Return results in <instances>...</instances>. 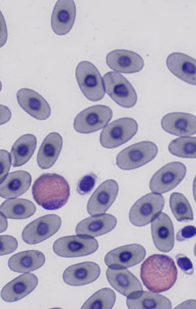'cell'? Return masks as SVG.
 Segmentation results:
<instances>
[{"instance_id":"1","label":"cell","mask_w":196,"mask_h":309,"mask_svg":"<svg viewBox=\"0 0 196 309\" xmlns=\"http://www.w3.org/2000/svg\"><path fill=\"white\" fill-rule=\"evenodd\" d=\"M140 276L143 284L150 291L160 293L174 284L177 270L170 257L159 254L149 256L141 266Z\"/></svg>"},{"instance_id":"2","label":"cell","mask_w":196,"mask_h":309,"mask_svg":"<svg viewBox=\"0 0 196 309\" xmlns=\"http://www.w3.org/2000/svg\"><path fill=\"white\" fill-rule=\"evenodd\" d=\"M32 194L35 202L48 210H57L67 202L70 186L66 179L55 173H45L34 182Z\"/></svg>"},{"instance_id":"3","label":"cell","mask_w":196,"mask_h":309,"mask_svg":"<svg viewBox=\"0 0 196 309\" xmlns=\"http://www.w3.org/2000/svg\"><path fill=\"white\" fill-rule=\"evenodd\" d=\"M158 153V147L151 141L135 143L121 151L116 157V163L122 170L140 167L153 160Z\"/></svg>"},{"instance_id":"4","label":"cell","mask_w":196,"mask_h":309,"mask_svg":"<svg viewBox=\"0 0 196 309\" xmlns=\"http://www.w3.org/2000/svg\"><path fill=\"white\" fill-rule=\"evenodd\" d=\"M75 76L85 96L92 101L102 99L105 95L102 79L98 68L91 62L82 61L77 65Z\"/></svg>"},{"instance_id":"5","label":"cell","mask_w":196,"mask_h":309,"mask_svg":"<svg viewBox=\"0 0 196 309\" xmlns=\"http://www.w3.org/2000/svg\"><path fill=\"white\" fill-rule=\"evenodd\" d=\"M138 129V124L134 119L129 117L119 119L102 129L100 134V143L105 148H116L131 139Z\"/></svg>"},{"instance_id":"6","label":"cell","mask_w":196,"mask_h":309,"mask_svg":"<svg viewBox=\"0 0 196 309\" xmlns=\"http://www.w3.org/2000/svg\"><path fill=\"white\" fill-rule=\"evenodd\" d=\"M103 79L106 93L117 104L126 108H131L136 104V92L123 75L110 71L104 75Z\"/></svg>"},{"instance_id":"7","label":"cell","mask_w":196,"mask_h":309,"mask_svg":"<svg viewBox=\"0 0 196 309\" xmlns=\"http://www.w3.org/2000/svg\"><path fill=\"white\" fill-rule=\"evenodd\" d=\"M165 205L163 196L156 193H149L138 199L129 213L130 222L136 226L146 225L161 213Z\"/></svg>"},{"instance_id":"8","label":"cell","mask_w":196,"mask_h":309,"mask_svg":"<svg viewBox=\"0 0 196 309\" xmlns=\"http://www.w3.org/2000/svg\"><path fill=\"white\" fill-rule=\"evenodd\" d=\"M98 247L96 239L83 235L62 237L57 239L53 245L55 254L67 258L86 256L95 252Z\"/></svg>"},{"instance_id":"9","label":"cell","mask_w":196,"mask_h":309,"mask_svg":"<svg viewBox=\"0 0 196 309\" xmlns=\"http://www.w3.org/2000/svg\"><path fill=\"white\" fill-rule=\"evenodd\" d=\"M111 109L103 105L89 107L77 115L74 123L75 130L80 133H90L104 127L111 120Z\"/></svg>"},{"instance_id":"10","label":"cell","mask_w":196,"mask_h":309,"mask_svg":"<svg viewBox=\"0 0 196 309\" xmlns=\"http://www.w3.org/2000/svg\"><path fill=\"white\" fill-rule=\"evenodd\" d=\"M61 222L60 217L55 214L41 216L24 228L22 239L29 245L38 244L55 234L60 228Z\"/></svg>"},{"instance_id":"11","label":"cell","mask_w":196,"mask_h":309,"mask_svg":"<svg viewBox=\"0 0 196 309\" xmlns=\"http://www.w3.org/2000/svg\"><path fill=\"white\" fill-rule=\"evenodd\" d=\"M186 174V167L183 163H169L153 175L149 182V188L152 192L159 194L168 192L182 181Z\"/></svg>"},{"instance_id":"12","label":"cell","mask_w":196,"mask_h":309,"mask_svg":"<svg viewBox=\"0 0 196 309\" xmlns=\"http://www.w3.org/2000/svg\"><path fill=\"white\" fill-rule=\"evenodd\" d=\"M146 254V249L142 246L132 244L109 251L105 256L104 262L110 267L126 268L140 263Z\"/></svg>"},{"instance_id":"13","label":"cell","mask_w":196,"mask_h":309,"mask_svg":"<svg viewBox=\"0 0 196 309\" xmlns=\"http://www.w3.org/2000/svg\"><path fill=\"white\" fill-rule=\"evenodd\" d=\"M118 191L119 185L116 181L109 179L102 183L88 200V214L96 216L105 213L115 200Z\"/></svg>"},{"instance_id":"14","label":"cell","mask_w":196,"mask_h":309,"mask_svg":"<svg viewBox=\"0 0 196 309\" xmlns=\"http://www.w3.org/2000/svg\"><path fill=\"white\" fill-rule=\"evenodd\" d=\"M107 65L112 70L123 73H133L141 71L144 62L140 55L125 49H116L106 56Z\"/></svg>"},{"instance_id":"15","label":"cell","mask_w":196,"mask_h":309,"mask_svg":"<svg viewBox=\"0 0 196 309\" xmlns=\"http://www.w3.org/2000/svg\"><path fill=\"white\" fill-rule=\"evenodd\" d=\"M151 232L156 247L160 251L168 252L174 244V233L172 222L165 213H160L151 224Z\"/></svg>"},{"instance_id":"16","label":"cell","mask_w":196,"mask_h":309,"mask_svg":"<svg viewBox=\"0 0 196 309\" xmlns=\"http://www.w3.org/2000/svg\"><path fill=\"white\" fill-rule=\"evenodd\" d=\"M17 98L21 107L33 118L44 120L50 116L51 110L48 102L36 92L21 89L17 92Z\"/></svg>"},{"instance_id":"17","label":"cell","mask_w":196,"mask_h":309,"mask_svg":"<svg viewBox=\"0 0 196 309\" xmlns=\"http://www.w3.org/2000/svg\"><path fill=\"white\" fill-rule=\"evenodd\" d=\"M76 16V6L74 0H58L51 17V26L57 35H65L72 29Z\"/></svg>"},{"instance_id":"18","label":"cell","mask_w":196,"mask_h":309,"mask_svg":"<svg viewBox=\"0 0 196 309\" xmlns=\"http://www.w3.org/2000/svg\"><path fill=\"white\" fill-rule=\"evenodd\" d=\"M161 127L176 136H190L196 133V116L184 112H172L162 119Z\"/></svg>"},{"instance_id":"19","label":"cell","mask_w":196,"mask_h":309,"mask_svg":"<svg viewBox=\"0 0 196 309\" xmlns=\"http://www.w3.org/2000/svg\"><path fill=\"white\" fill-rule=\"evenodd\" d=\"M99 265L94 262H84L71 265L63 274L65 283L71 286H81L92 283L99 276Z\"/></svg>"},{"instance_id":"20","label":"cell","mask_w":196,"mask_h":309,"mask_svg":"<svg viewBox=\"0 0 196 309\" xmlns=\"http://www.w3.org/2000/svg\"><path fill=\"white\" fill-rule=\"evenodd\" d=\"M169 70L182 81L196 86V60L180 52L170 54L167 58Z\"/></svg>"},{"instance_id":"21","label":"cell","mask_w":196,"mask_h":309,"mask_svg":"<svg viewBox=\"0 0 196 309\" xmlns=\"http://www.w3.org/2000/svg\"><path fill=\"white\" fill-rule=\"evenodd\" d=\"M106 275L111 286L126 297L134 293L143 291L141 282L125 268L109 267L106 270Z\"/></svg>"},{"instance_id":"22","label":"cell","mask_w":196,"mask_h":309,"mask_svg":"<svg viewBox=\"0 0 196 309\" xmlns=\"http://www.w3.org/2000/svg\"><path fill=\"white\" fill-rule=\"evenodd\" d=\"M38 279L31 273L21 275L7 283L1 291V297L4 301L13 302L30 294L37 286Z\"/></svg>"},{"instance_id":"23","label":"cell","mask_w":196,"mask_h":309,"mask_svg":"<svg viewBox=\"0 0 196 309\" xmlns=\"http://www.w3.org/2000/svg\"><path fill=\"white\" fill-rule=\"evenodd\" d=\"M117 223L116 218L109 214L90 216L77 224L75 233L80 235L97 237L112 231Z\"/></svg>"},{"instance_id":"24","label":"cell","mask_w":196,"mask_h":309,"mask_svg":"<svg viewBox=\"0 0 196 309\" xmlns=\"http://www.w3.org/2000/svg\"><path fill=\"white\" fill-rule=\"evenodd\" d=\"M31 181L30 174L26 171L10 173L0 182V195L5 199L18 197L29 188Z\"/></svg>"},{"instance_id":"25","label":"cell","mask_w":196,"mask_h":309,"mask_svg":"<svg viewBox=\"0 0 196 309\" xmlns=\"http://www.w3.org/2000/svg\"><path fill=\"white\" fill-rule=\"evenodd\" d=\"M63 140L57 132L48 134L43 141L39 150L37 161L42 169L52 167L57 160L62 149Z\"/></svg>"},{"instance_id":"26","label":"cell","mask_w":196,"mask_h":309,"mask_svg":"<svg viewBox=\"0 0 196 309\" xmlns=\"http://www.w3.org/2000/svg\"><path fill=\"white\" fill-rule=\"evenodd\" d=\"M45 262L43 253L37 250H29L12 255L8 260V265L12 271L26 273L38 269Z\"/></svg>"},{"instance_id":"27","label":"cell","mask_w":196,"mask_h":309,"mask_svg":"<svg viewBox=\"0 0 196 309\" xmlns=\"http://www.w3.org/2000/svg\"><path fill=\"white\" fill-rule=\"evenodd\" d=\"M128 309H172V303L166 297L148 291H139L127 297Z\"/></svg>"},{"instance_id":"28","label":"cell","mask_w":196,"mask_h":309,"mask_svg":"<svg viewBox=\"0 0 196 309\" xmlns=\"http://www.w3.org/2000/svg\"><path fill=\"white\" fill-rule=\"evenodd\" d=\"M37 145L36 137L26 134L19 138L13 144L11 152V162L13 167L26 163L33 155Z\"/></svg>"},{"instance_id":"29","label":"cell","mask_w":196,"mask_h":309,"mask_svg":"<svg viewBox=\"0 0 196 309\" xmlns=\"http://www.w3.org/2000/svg\"><path fill=\"white\" fill-rule=\"evenodd\" d=\"M34 204L25 199H9L0 206V213L6 218L15 219H25L34 215L36 212Z\"/></svg>"},{"instance_id":"30","label":"cell","mask_w":196,"mask_h":309,"mask_svg":"<svg viewBox=\"0 0 196 309\" xmlns=\"http://www.w3.org/2000/svg\"><path fill=\"white\" fill-rule=\"evenodd\" d=\"M170 206L177 221L181 222L193 220L192 208L186 197L182 193H172L170 198Z\"/></svg>"},{"instance_id":"31","label":"cell","mask_w":196,"mask_h":309,"mask_svg":"<svg viewBox=\"0 0 196 309\" xmlns=\"http://www.w3.org/2000/svg\"><path fill=\"white\" fill-rule=\"evenodd\" d=\"M168 149L172 154L183 158H196V137H181L172 141Z\"/></svg>"},{"instance_id":"32","label":"cell","mask_w":196,"mask_h":309,"mask_svg":"<svg viewBox=\"0 0 196 309\" xmlns=\"http://www.w3.org/2000/svg\"><path fill=\"white\" fill-rule=\"evenodd\" d=\"M116 301L114 291L109 288L100 289L92 295L81 309H112Z\"/></svg>"},{"instance_id":"33","label":"cell","mask_w":196,"mask_h":309,"mask_svg":"<svg viewBox=\"0 0 196 309\" xmlns=\"http://www.w3.org/2000/svg\"><path fill=\"white\" fill-rule=\"evenodd\" d=\"M97 177L93 174L85 175L79 181L76 190L80 195L89 193L94 188L96 184Z\"/></svg>"},{"instance_id":"34","label":"cell","mask_w":196,"mask_h":309,"mask_svg":"<svg viewBox=\"0 0 196 309\" xmlns=\"http://www.w3.org/2000/svg\"><path fill=\"white\" fill-rule=\"evenodd\" d=\"M0 256L14 252L18 247V241L14 237L10 235L0 236Z\"/></svg>"},{"instance_id":"35","label":"cell","mask_w":196,"mask_h":309,"mask_svg":"<svg viewBox=\"0 0 196 309\" xmlns=\"http://www.w3.org/2000/svg\"><path fill=\"white\" fill-rule=\"evenodd\" d=\"M178 266L185 274L191 275L193 274L194 269L192 262L186 256L178 254L175 257Z\"/></svg>"},{"instance_id":"36","label":"cell","mask_w":196,"mask_h":309,"mask_svg":"<svg viewBox=\"0 0 196 309\" xmlns=\"http://www.w3.org/2000/svg\"><path fill=\"white\" fill-rule=\"evenodd\" d=\"M0 182L7 175L10 167V155L8 152L4 150H0Z\"/></svg>"},{"instance_id":"37","label":"cell","mask_w":196,"mask_h":309,"mask_svg":"<svg viewBox=\"0 0 196 309\" xmlns=\"http://www.w3.org/2000/svg\"><path fill=\"white\" fill-rule=\"evenodd\" d=\"M196 235V228L192 225L186 226L177 233L176 240L178 241H183L191 238Z\"/></svg>"},{"instance_id":"38","label":"cell","mask_w":196,"mask_h":309,"mask_svg":"<svg viewBox=\"0 0 196 309\" xmlns=\"http://www.w3.org/2000/svg\"><path fill=\"white\" fill-rule=\"evenodd\" d=\"M174 309H196V301L195 300H190L186 301Z\"/></svg>"},{"instance_id":"39","label":"cell","mask_w":196,"mask_h":309,"mask_svg":"<svg viewBox=\"0 0 196 309\" xmlns=\"http://www.w3.org/2000/svg\"><path fill=\"white\" fill-rule=\"evenodd\" d=\"M193 196H194V200L195 202H196V175L195 177V179L193 182Z\"/></svg>"},{"instance_id":"40","label":"cell","mask_w":196,"mask_h":309,"mask_svg":"<svg viewBox=\"0 0 196 309\" xmlns=\"http://www.w3.org/2000/svg\"><path fill=\"white\" fill-rule=\"evenodd\" d=\"M194 254H195V256H196V244H195V247H194Z\"/></svg>"}]
</instances>
